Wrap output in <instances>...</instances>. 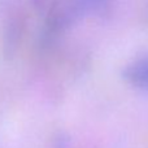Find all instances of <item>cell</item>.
Masks as SVG:
<instances>
[{"label": "cell", "mask_w": 148, "mask_h": 148, "mask_svg": "<svg viewBox=\"0 0 148 148\" xmlns=\"http://www.w3.org/2000/svg\"><path fill=\"white\" fill-rule=\"evenodd\" d=\"M0 16L3 22L4 51L12 56L21 42L25 23L22 0H0Z\"/></svg>", "instance_id": "2"}, {"label": "cell", "mask_w": 148, "mask_h": 148, "mask_svg": "<svg viewBox=\"0 0 148 148\" xmlns=\"http://www.w3.org/2000/svg\"><path fill=\"white\" fill-rule=\"evenodd\" d=\"M122 75L133 87L148 91V55L131 61L125 68Z\"/></svg>", "instance_id": "3"}, {"label": "cell", "mask_w": 148, "mask_h": 148, "mask_svg": "<svg viewBox=\"0 0 148 148\" xmlns=\"http://www.w3.org/2000/svg\"><path fill=\"white\" fill-rule=\"evenodd\" d=\"M108 0H52L47 12V29L59 34L73 26L84 16L99 10Z\"/></svg>", "instance_id": "1"}]
</instances>
